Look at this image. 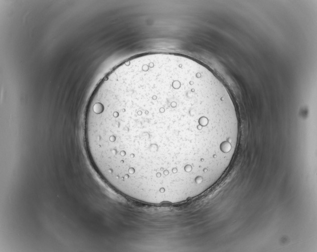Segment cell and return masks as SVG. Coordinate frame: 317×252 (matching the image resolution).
<instances>
[{"label": "cell", "mask_w": 317, "mask_h": 252, "mask_svg": "<svg viewBox=\"0 0 317 252\" xmlns=\"http://www.w3.org/2000/svg\"><path fill=\"white\" fill-rule=\"evenodd\" d=\"M90 143L144 172L171 171L226 150L239 124L229 97L200 71L167 65L126 71L96 91Z\"/></svg>", "instance_id": "6da1fadb"}]
</instances>
